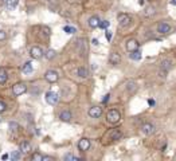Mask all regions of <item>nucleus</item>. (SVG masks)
<instances>
[{
	"label": "nucleus",
	"instance_id": "nucleus-2",
	"mask_svg": "<svg viewBox=\"0 0 176 161\" xmlns=\"http://www.w3.org/2000/svg\"><path fill=\"white\" fill-rule=\"evenodd\" d=\"M120 118H121V114H120V111L116 109L109 110L106 114V120H108V122H110V124H117L120 121Z\"/></svg>",
	"mask_w": 176,
	"mask_h": 161
},
{
	"label": "nucleus",
	"instance_id": "nucleus-27",
	"mask_svg": "<svg viewBox=\"0 0 176 161\" xmlns=\"http://www.w3.org/2000/svg\"><path fill=\"white\" fill-rule=\"evenodd\" d=\"M63 31L67 32V34H74L75 28H74V27H70V26H66V27H63Z\"/></svg>",
	"mask_w": 176,
	"mask_h": 161
},
{
	"label": "nucleus",
	"instance_id": "nucleus-5",
	"mask_svg": "<svg viewBox=\"0 0 176 161\" xmlns=\"http://www.w3.org/2000/svg\"><path fill=\"white\" fill-rule=\"evenodd\" d=\"M130 22H132V19H130V16L126 15V13H120L118 15V26L121 27V28L128 27L130 24Z\"/></svg>",
	"mask_w": 176,
	"mask_h": 161
},
{
	"label": "nucleus",
	"instance_id": "nucleus-6",
	"mask_svg": "<svg viewBox=\"0 0 176 161\" xmlns=\"http://www.w3.org/2000/svg\"><path fill=\"white\" fill-rule=\"evenodd\" d=\"M155 130H156L155 125L151 122H147L141 126V132H143V134H145V136H151V134L155 133Z\"/></svg>",
	"mask_w": 176,
	"mask_h": 161
},
{
	"label": "nucleus",
	"instance_id": "nucleus-1",
	"mask_svg": "<svg viewBox=\"0 0 176 161\" xmlns=\"http://www.w3.org/2000/svg\"><path fill=\"white\" fill-rule=\"evenodd\" d=\"M172 69V63H171L169 59H164L161 61L160 63V67H159V75L161 78H165V75L168 74V71Z\"/></svg>",
	"mask_w": 176,
	"mask_h": 161
},
{
	"label": "nucleus",
	"instance_id": "nucleus-10",
	"mask_svg": "<svg viewBox=\"0 0 176 161\" xmlns=\"http://www.w3.org/2000/svg\"><path fill=\"white\" fill-rule=\"evenodd\" d=\"M89 115L92 118H100L102 115V109L100 106H93L89 109Z\"/></svg>",
	"mask_w": 176,
	"mask_h": 161
},
{
	"label": "nucleus",
	"instance_id": "nucleus-22",
	"mask_svg": "<svg viewBox=\"0 0 176 161\" xmlns=\"http://www.w3.org/2000/svg\"><path fill=\"white\" fill-rule=\"evenodd\" d=\"M55 55H57V52H55V50H53V48H50V50H47V51H46V54H44V56H46L48 61L54 59V58H55Z\"/></svg>",
	"mask_w": 176,
	"mask_h": 161
},
{
	"label": "nucleus",
	"instance_id": "nucleus-17",
	"mask_svg": "<svg viewBox=\"0 0 176 161\" xmlns=\"http://www.w3.org/2000/svg\"><path fill=\"white\" fill-rule=\"evenodd\" d=\"M100 22H101V20H100V17H98V16H92V17L89 19L88 23H89V26L92 27V28H97V27L100 26Z\"/></svg>",
	"mask_w": 176,
	"mask_h": 161
},
{
	"label": "nucleus",
	"instance_id": "nucleus-19",
	"mask_svg": "<svg viewBox=\"0 0 176 161\" xmlns=\"http://www.w3.org/2000/svg\"><path fill=\"white\" fill-rule=\"evenodd\" d=\"M155 13H156V10H155V7H153V6L147 7L145 11H144V15H145L147 17H151V16L155 15Z\"/></svg>",
	"mask_w": 176,
	"mask_h": 161
},
{
	"label": "nucleus",
	"instance_id": "nucleus-38",
	"mask_svg": "<svg viewBox=\"0 0 176 161\" xmlns=\"http://www.w3.org/2000/svg\"><path fill=\"white\" fill-rule=\"evenodd\" d=\"M171 4H172V6H176V0H171Z\"/></svg>",
	"mask_w": 176,
	"mask_h": 161
},
{
	"label": "nucleus",
	"instance_id": "nucleus-36",
	"mask_svg": "<svg viewBox=\"0 0 176 161\" xmlns=\"http://www.w3.org/2000/svg\"><path fill=\"white\" fill-rule=\"evenodd\" d=\"M109 94H106V95H105V98H102V102H103V104H106V102H108V100H109Z\"/></svg>",
	"mask_w": 176,
	"mask_h": 161
},
{
	"label": "nucleus",
	"instance_id": "nucleus-8",
	"mask_svg": "<svg viewBox=\"0 0 176 161\" xmlns=\"http://www.w3.org/2000/svg\"><path fill=\"white\" fill-rule=\"evenodd\" d=\"M30 55H31V58H34V59H40V58L44 55V52H43V50H42L40 47L34 46V47L30 50Z\"/></svg>",
	"mask_w": 176,
	"mask_h": 161
},
{
	"label": "nucleus",
	"instance_id": "nucleus-14",
	"mask_svg": "<svg viewBox=\"0 0 176 161\" xmlns=\"http://www.w3.org/2000/svg\"><path fill=\"white\" fill-rule=\"evenodd\" d=\"M109 62H110V65H118L120 62H121V56H120V54H117V52H112L110 55H109Z\"/></svg>",
	"mask_w": 176,
	"mask_h": 161
},
{
	"label": "nucleus",
	"instance_id": "nucleus-15",
	"mask_svg": "<svg viewBox=\"0 0 176 161\" xmlns=\"http://www.w3.org/2000/svg\"><path fill=\"white\" fill-rule=\"evenodd\" d=\"M19 149H20V153L27 154V153H30V152H31V145H30L27 141H23V142H22V144H20Z\"/></svg>",
	"mask_w": 176,
	"mask_h": 161
},
{
	"label": "nucleus",
	"instance_id": "nucleus-11",
	"mask_svg": "<svg viewBox=\"0 0 176 161\" xmlns=\"http://www.w3.org/2000/svg\"><path fill=\"white\" fill-rule=\"evenodd\" d=\"M157 31H159L160 34H168L171 31V26L168 23H165V22H161V23H159V26H157Z\"/></svg>",
	"mask_w": 176,
	"mask_h": 161
},
{
	"label": "nucleus",
	"instance_id": "nucleus-21",
	"mask_svg": "<svg viewBox=\"0 0 176 161\" xmlns=\"http://www.w3.org/2000/svg\"><path fill=\"white\" fill-rule=\"evenodd\" d=\"M7 78H8L7 71L4 70V69H0V85L6 83V82H7Z\"/></svg>",
	"mask_w": 176,
	"mask_h": 161
},
{
	"label": "nucleus",
	"instance_id": "nucleus-18",
	"mask_svg": "<svg viewBox=\"0 0 176 161\" xmlns=\"http://www.w3.org/2000/svg\"><path fill=\"white\" fill-rule=\"evenodd\" d=\"M75 73H77V75H78V77H81V78H88V77H89V71L85 69V67H78Z\"/></svg>",
	"mask_w": 176,
	"mask_h": 161
},
{
	"label": "nucleus",
	"instance_id": "nucleus-26",
	"mask_svg": "<svg viewBox=\"0 0 176 161\" xmlns=\"http://www.w3.org/2000/svg\"><path fill=\"white\" fill-rule=\"evenodd\" d=\"M31 160L33 161H42L43 160V156L40 153H34L33 156H31Z\"/></svg>",
	"mask_w": 176,
	"mask_h": 161
},
{
	"label": "nucleus",
	"instance_id": "nucleus-4",
	"mask_svg": "<svg viewBox=\"0 0 176 161\" xmlns=\"http://www.w3.org/2000/svg\"><path fill=\"white\" fill-rule=\"evenodd\" d=\"M27 91V86L24 83H16L15 86H12V94L15 97H19L22 94H24Z\"/></svg>",
	"mask_w": 176,
	"mask_h": 161
},
{
	"label": "nucleus",
	"instance_id": "nucleus-23",
	"mask_svg": "<svg viewBox=\"0 0 176 161\" xmlns=\"http://www.w3.org/2000/svg\"><path fill=\"white\" fill-rule=\"evenodd\" d=\"M110 136H112V140H120V138L123 137V133H121L118 129H114V130L112 132Z\"/></svg>",
	"mask_w": 176,
	"mask_h": 161
},
{
	"label": "nucleus",
	"instance_id": "nucleus-39",
	"mask_svg": "<svg viewBox=\"0 0 176 161\" xmlns=\"http://www.w3.org/2000/svg\"><path fill=\"white\" fill-rule=\"evenodd\" d=\"M149 105L152 106V105H155V101H152V100H149Z\"/></svg>",
	"mask_w": 176,
	"mask_h": 161
},
{
	"label": "nucleus",
	"instance_id": "nucleus-20",
	"mask_svg": "<svg viewBox=\"0 0 176 161\" xmlns=\"http://www.w3.org/2000/svg\"><path fill=\"white\" fill-rule=\"evenodd\" d=\"M22 71H23L24 74L33 73V65H31V62H27V63H24L23 67H22Z\"/></svg>",
	"mask_w": 176,
	"mask_h": 161
},
{
	"label": "nucleus",
	"instance_id": "nucleus-33",
	"mask_svg": "<svg viewBox=\"0 0 176 161\" xmlns=\"http://www.w3.org/2000/svg\"><path fill=\"white\" fill-rule=\"evenodd\" d=\"M7 38V34H6V31H2L0 30V42H2V40H4Z\"/></svg>",
	"mask_w": 176,
	"mask_h": 161
},
{
	"label": "nucleus",
	"instance_id": "nucleus-34",
	"mask_svg": "<svg viewBox=\"0 0 176 161\" xmlns=\"http://www.w3.org/2000/svg\"><path fill=\"white\" fill-rule=\"evenodd\" d=\"M54 159L53 157H50V156H43V160L42 161H53Z\"/></svg>",
	"mask_w": 176,
	"mask_h": 161
},
{
	"label": "nucleus",
	"instance_id": "nucleus-29",
	"mask_svg": "<svg viewBox=\"0 0 176 161\" xmlns=\"http://www.w3.org/2000/svg\"><path fill=\"white\" fill-rule=\"evenodd\" d=\"M109 22H108V20H102V22H100V26H98V27H101V28H108V27H109Z\"/></svg>",
	"mask_w": 176,
	"mask_h": 161
},
{
	"label": "nucleus",
	"instance_id": "nucleus-9",
	"mask_svg": "<svg viewBox=\"0 0 176 161\" xmlns=\"http://www.w3.org/2000/svg\"><path fill=\"white\" fill-rule=\"evenodd\" d=\"M138 46H140V43L137 42L136 39H129L128 42H126V44H125L126 50H128L129 52H132V51H137V50H138Z\"/></svg>",
	"mask_w": 176,
	"mask_h": 161
},
{
	"label": "nucleus",
	"instance_id": "nucleus-24",
	"mask_svg": "<svg viewBox=\"0 0 176 161\" xmlns=\"http://www.w3.org/2000/svg\"><path fill=\"white\" fill-rule=\"evenodd\" d=\"M18 4H19V0H7V8L8 10H13Z\"/></svg>",
	"mask_w": 176,
	"mask_h": 161
},
{
	"label": "nucleus",
	"instance_id": "nucleus-7",
	"mask_svg": "<svg viewBox=\"0 0 176 161\" xmlns=\"http://www.w3.org/2000/svg\"><path fill=\"white\" fill-rule=\"evenodd\" d=\"M44 78H46L47 82H50V83H55L58 78H59V75H58V73L55 70H48L46 75H44Z\"/></svg>",
	"mask_w": 176,
	"mask_h": 161
},
{
	"label": "nucleus",
	"instance_id": "nucleus-30",
	"mask_svg": "<svg viewBox=\"0 0 176 161\" xmlns=\"http://www.w3.org/2000/svg\"><path fill=\"white\" fill-rule=\"evenodd\" d=\"M8 126H10V129H11V130H13V132H15V130H18V128H19V125H18L16 122H10V124H8Z\"/></svg>",
	"mask_w": 176,
	"mask_h": 161
},
{
	"label": "nucleus",
	"instance_id": "nucleus-16",
	"mask_svg": "<svg viewBox=\"0 0 176 161\" xmlns=\"http://www.w3.org/2000/svg\"><path fill=\"white\" fill-rule=\"evenodd\" d=\"M59 118H61V121H63V122H70L71 121V113L69 110H63L59 114Z\"/></svg>",
	"mask_w": 176,
	"mask_h": 161
},
{
	"label": "nucleus",
	"instance_id": "nucleus-31",
	"mask_svg": "<svg viewBox=\"0 0 176 161\" xmlns=\"http://www.w3.org/2000/svg\"><path fill=\"white\" fill-rule=\"evenodd\" d=\"M63 159H65L66 161H69V160H74V161L77 160V161H78V160H79L78 157H75V156H73V154H66V156H65V157H63Z\"/></svg>",
	"mask_w": 176,
	"mask_h": 161
},
{
	"label": "nucleus",
	"instance_id": "nucleus-13",
	"mask_svg": "<svg viewBox=\"0 0 176 161\" xmlns=\"http://www.w3.org/2000/svg\"><path fill=\"white\" fill-rule=\"evenodd\" d=\"M137 89H138V86H137V83L134 82V80H129V82H126V90H128L129 94H134L137 91Z\"/></svg>",
	"mask_w": 176,
	"mask_h": 161
},
{
	"label": "nucleus",
	"instance_id": "nucleus-3",
	"mask_svg": "<svg viewBox=\"0 0 176 161\" xmlns=\"http://www.w3.org/2000/svg\"><path fill=\"white\" fill-rule=\"evenodd\" d=\"M46 102L48 105H51V106H55L58 104V101H59V95L55 93V91H48L46 93Z\"/></svg>",
	"mask_w": 176,
	"mask_h": 161
},
{
	"label": "nucleus",
	"instance_id": "nucleus-35",
	"mask_svg": "<svg viewBox=\"0 0 176 161\" xmlns=\"http://www.w3.org/2000/svg\"><path fill=\"white\" fill-rule=\"evenodd\" d=\"M106 39H108V40L112 39V32H110L109 30H106Z\"/></svg>",
	"mask_w": 176,
	"mask_h": 161
},
{
	"label": "nucleus",
	"instance_id": "nucleus-37",
	"mask_svg": "<svg viewBox=\"0 0 176 161\" xmlns=\"http://www.w3.org/2000/svg\"><path fill=\"white\" fill-rule=\"evenodd\" d=\"M92 43L94 44V46H97V44H98V40H97V39H93V40H92Z\"/></svg>",
	"mask_w": 176,
	"mask_h": 161
},
{
	"label": "nucleus",
	"instance_id": "nucleus-25",
	"mask_svg": "<svg viewBox=\"0 0 176 161\" xmlns=\"http://www.w3.org/2000/svg\"><path fill=\"white\" fill-rule=\"evenodd\" d=\"M130 59L133 61H140L141 59V54H140V51H132V54H130Z\"/></svg>",
	"mask_w": 176,
	"mask_h": 161
},
{
	"label": "nucleus",
	"instance_id": "nucleus-12",
	"mask_svg": "<svg viewBox=\"0 0 176 161\" xmlns=\"http://www.w3.org/2000/svg\"><path fill=\"white\" fill-rule=\"evenodd\" d=\"M78 148H79V150H89V148H90V140H88V138H82V140H79L78 142Z\"/></svg>",
	"mask_w": 176,
	"mask_h": 161
},
{
	"label": "nucleus",
	"instance_id": "nucleus-28",
	"mask_svg": "<svg viewBox=\"0 0 176 161\" xmlns=\"http://www.w3.org/2000/svg\"><path fill=\"white\" fill-rule=\"evenodd\" d=\"M20 159V153L19 152H13V153L11 154V160H13V161H18Z\"/></svg>",
	"mask_w": 176,
	"mask_h": 161
},
{
	"label": "nucleus",
	"instance_id": "nucleus-32",
	"mask_svg": "<svg viewBox=\"0 0 176 161\" xmlns=\"http://www.w3.org/2000/svg\"><path fill=\"white\" fill-rule=\"evenodd\" d=\"M6 110H7V105L4 104V102L0 101V113H4Z\"/></svg>",
	"mask_w": 176,
	"mask_h": 161
}]
</instances>
